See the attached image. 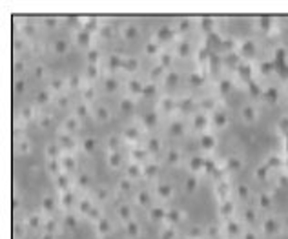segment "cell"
Returning a JSON list of instances; mask_svg holds the SVG:
<instances>
[{
  "mask_svg": "<svg viewBox=\"0 0 288 239\" xmlns=\"http://www.w3.org/2000/svg\"><path fill=\"white\" fill-rule=\"evenodd\" d=\"M135 33H137V31H135L133 26H129V28L126 26V28H124V37H135Z\"/></svg>",
  "mask_w": 288,
  "mask_h": 239,
  "instance_id": "obj_1",
  "label": "cell"
},
{
  "mask_svg": "<svg viewBox=\"0 0 288 239\" xmlns=\"http://www.w3.org/2000/svg\"><path fill=\"white\" fill-rule=\"evenodd\" d=\"M55 49H57L59 53H64V51H66V44L60 40V42H57V44H55Z\"/></svg>",
  "mask_w": 288,
  "mask_h": 239,
  "instance_id": "obj_2",
  "label": "cell"
}]
</instances>
